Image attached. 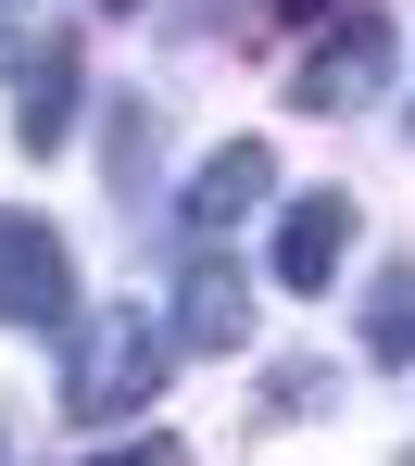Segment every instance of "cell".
<instances>
[{
  "label": "cell",
  "mask_w": 415,
  "mask_h": 466,
  "mask_svg": "<svg viewBox=\"0 0 415 466\" xmlns=\"http://www.w3.org/2000/svg\"><path fill=\"white\" fill-rule=\"evenodd\" d=\"M13 13H25V0H0V51H13Z\"/></svg>",
  "instance_id": "10"
},
{
  "label": "cell",
  "mask_w": 415,
  "mask_h": 466,
  "mask_svg": "<svg viewBox=\"0 0 415 466\" xmlns=\"http://www.w3.org/2000/svg\"><path fill=\"white\" fill-rule=\"evenodd\" d=\"M264 177H277V152L264 139H227V152L189 177V228L214 239V228H240V215H264Z\"/></svg>",
  "instance_id": "5"
},
{
  "label": "cell",
  "mask_w": 415,
  "mask_h": 466,
  "mask_svg": "<svg viewBox=\"0 0 415 466\" xmlns=\"http://www.w3.org/2000/svg\"><path fill=\"white\" fill-rule=\"evenodd\" d=\"M13 127H25V152H51V139L76 127V51H64V38H38V64H25V101H13Z\"/></svg>",
  "instance_id": "7"
},
{
  "label": "cell",
  "mask_w": 415,
  "mask_h": 466,
  "mask_svg": "<svg viewBox=\"0 0 415 466\" xmlns=\"http://www.w3.org/2000/svg\"><path fill=\"white\" fill-rule=\"evenodd\" d=\"M340 252H352V202L315 189V202H290V215H277V252H264V265H277V290H328Z\"/></svg>",
  "instance_id": "4"
},
{
  "label": "cell",
  "mask_w": 415,
  "mask_h": 466,
  "mask_svg": "<svg viewBox=\"0 0 415 466\" xmlns=\"http://www.w3.org/2000/svg\"><path fill=\"white\" fill-rule=\"evenodd\" d=\"M114 13H126V0H114Z\"/></svg>",
  "instance_id": "12"
},
{
  "label": "cell",
  "mask_w": 415,
  "mask_h": 466,
  "mask_svg": "<svg viewBox=\"0 0 415 466\" xmlns=\"http://www.w3.org/2000/svg\"><path fill=\"white\" fill-rule=\"evenodd\" d=\"M365 353H390V366L415 353V265H390V278H378V303H365Z\"/></svg>",
  "instance_id": "8"
},
{
  "label": "cell",
  "mask_w": 415,
  "mask_h": 466,
  "mask_svg": "<svg viewBox=\"0 0 415 466\" xmlns=\"http://www.w3.org/2000/svg\"><path fill=\"white\" fill-rule=\"evenodd\" d=\"M0 328H76V265L38 215H0Z\"/></svg>",
  "instance_id": "2"
},
{
  "label": "cell",
  "mask_w": 415,
  "mask_h": 466,
  "mask_svg": "<svg viewBox=\"0 0 415 466\" xmlns=\"http://www.w3.org/2000/svg\"><path fill=\"white\" fill-rule=\"evenodd\" d=\"M277 13H328V0H277Z\"/></svg>",
  "instance_id": "11"
},
{
  "label": "cell",
  "mask_w": 415,
  "mask_h": 466,
  "mask_svg": "<svg viewBox=\"0 0 415 466\" xmlns=\"http://www.w3.org/2000/svg\"><path fill=\"white\" fill-rule=\"evenodd\" d=\"M101 466H176V441H126V454H101Z\"/></svg>",
  "instance_id": "9"
},
{
  "label": "cell",
  "mask_w": 415,
  "mask_h": 466,
  "mask_svg": "<svg viewBox=\"0 0 415 466\" xmlns=\"http://www.w3.org/2000/svg\"><path fill=\"white\" fill-rule=\"evenodd\" d=\"M176 340H189V353H240V340H252L240 265H189V290H176Z\"/></svg>",
  "instance_id": "6"
},
{
  "label": "cell",
  "mask_w": 415,
  "mask_h": 466,
  "mask_svg": "<svg viewBox=\"0 0 415 466\" xmlns=\"http://www.w3.org/2000/svg\"><path fill=\"white\" fill-rule=\"evenodd\" d=\"M378 76H390V25H378V13H340V38H315V51H302L290 101H302V114H365V101H378Z\"/></svg>",
  "instance_id": "3"
},
{
  "label": "cell",
  "mask_w": 415,
  "mask_h": 466,
  "mask_svg": "<svg viewBox=\"0 0 415 466\" xmlns=\"http://www.w3.org/2000/svg\"><path fill=\"white\" fill-rule=\"evenodd\" d=\"M164 353L176 328H152V315H76V340H64V416L76 429H114V416H139L152 390H164Z\"/></svg>",
  "instance_id": "1"
}]
</instances>
